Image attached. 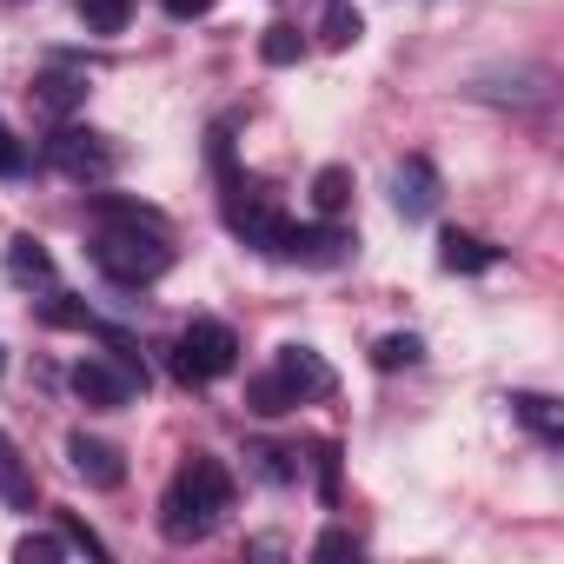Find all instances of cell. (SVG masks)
Returning <instances> with one entry per match:
<instances>
[{"label":"cell","mask_w":564,"mask_h":564,"mask_svg":"<svg viewBox=\"0 0 564 564\" xmlns=\"http://www.w3.org/2000/svg\"><path fill=\"white\" fill-rule=\"evenodd\" d=\"M392 206H399L405 219H432V206H438V166H432L425 153L399 160V173H392Z\"/></svg>","instance_id":"9c48e42d"},{"label":"cell","mask_w":564,"mask_h":564,"mask_svg":"<svg viewBox=\"0 0 564 564\" xmlns=\"http://www.w3.org/2000/svg\"><path fill=\"white\" fill-rule=\"evenodd\" d=\"M232 366H239V333H232L226 319H193V326L180 333V346H173V372H180L186 386L226 379Z\"/></svg>","instance_id":"3957f363"},{"label":"cell","mask_w":564,"mask_h":564,"mask_svg":"<svg viewBox=\"0 0 564 564\" xmlns=\"http://www.w3.org/2000/svg\"><path fill=\"white\" fill-rule=\"evenodd\" d=\"M259 61H265V67H300V61H306V34H300L293 21H272V28L259 34Z\"/></svg>","instance_id":"9a60e30c"},{"label":"cell","mask_w":564,"mask_h":564,"mask_svg":"<svg viewBox=\"0 0 564 564\" xmlns=\"http://www.w3.org/2000/svg\"><path fill=\"white\" fill-rule=\"evenodd\" d=\"M160 8H166L173 21H199V14H213V0H160Z\"/></svg>","instance_id":"83f0119b"},{"label":"cell","mask_w":564,"mask_h":564,"mask_svg":"<svg viewBox=\"0 0 564 564\" xmlns=\"http://www.w3.org/2000/svg\"><path fill=\"white\" fill-rule=\"evenodd\" d=\"M0 372H8V352H0Z\"/></svg>","instance_id":"f1b7e54d"},{"label":"cell","mask_w":564,"mask_h":564,"mask_svg":"<svg viewBox=\"0 0 564 564\" xmlns=\"http://www.w3.org/2000/svg\"><path fill=\"white\" fill-rule=\"evenodd\" d=\"M272 366L293 379V392H300V399H326V392L339 386V379H333V366H326L313 346H279V359H272Z\"/></svg>","instance_id":"30bf717a"},{"label":"cell","mask_w":564,"mask_h":564,"mask_svg":"<svg viewBox=\"0 0 564 564\" xmlns=\"http://www.w3.org/2000/svg\"><path fill=\"white\" fill-rule=\"evenodd\" d=\"M438 265H445V272H491V265H498V246H485L478 232L445 226V232H438Z\"/></svg>","instance_id":"8fae6325"},{"label":"cell","mask_w":564,"mask_h":564,"mask_svg":"<svg viewBox=\"0 0 564 564\" xmlns=\"http://www.w3.org/2000/svg\"><path fill=\"white\" fill-rule=\"evenodd\" d=\"M34 100L54 107V113H67V107L87 100V80H80V74H41V80H34Z\"/></svg>","instance_id":"ac0fdd59"},{"label":"cell","mask_w":564,"mask_h":564,"mask_svg":"<svg viewBox=\"0 0 564 564\" xmlns=\"http://www.w3.org/2000/svg\"><path fill=\"white\" fill-rule=\"evenodd\" d=\"M313 465H319V498L333 505V498H339V445H333V438L313 445Z\"/></svg>","instance_id":"cb8c5ba5"},{"label":"cell","mask_w":564,"mask_h":564,"mask_svg":"<svg viewBox=\"0 0 564 564\" xmlns=\"http://www.w3.org/2000/svg\"><path fill=\"white\" fill-rule=\"evenodd\" d=\"M67 465H74L94 491H120V485H127L120 445H107V438H94V432H67Z\"/></svg>","instance_id":"ba28073f"},{"label":"cell","mask_w":564,"mask_h":564,"mask_svg":"<svg viewBox=\"0 0 564 564\" xmlns=\"http://www.w3.org/2000/svg\"><path fill=\"white\" fill-rule=\"evenodd\" d=\"M8 279H21V286H54V252L34 232L8 239Z\"/></svg>","instance_id":"5bb4252c"},{"label":"cell","mask_w":564,"mask_h":564,"mask_svg":"<svg viewBox=\"0 0 564 564\" xmlns=\"http://www.w3.org/2000/svg\"><path fill=\"white\" fill-rule=\"evenodd\" d=\"M28 160H34V153H28V140H21L14 127H0V180H14V173H28Z\"/></svg>","instance_id":"603a6c76"},{"label":"cell","mask_w":564,"mask_h":564,"mask_svg":"<svg viewBox=\"0 0 564 564\" xmlns=\"http://www.w3.org/2000/svg\"><path fill=\"white\" fill-rule=\"evenodd\" d=\"M94 265L113 279V286H153V279L173 265V246H166V232H153V226H113V219H100V232H94Z\"/></svg>","instance_id":"7a4b0ae2"},{"label":"cell","mask_w":564,"mask_h":564,"mask_svg":"<svg viewBox=\"0 0 564 564\" xmlns=\"http://www.w3.org/2000/svg\"><path fill=\"white\" fill-rule=\"evenodd\" d=\"M425 359V339L419 333H386L379 346H372V366L379 372H405V366H419Z\"/></svg>","instance_id":"e0dca14e"},{"label":"cell","mask_w":564,"mask_h":564,"mask_svg":"<svg viewBox=\"0 0 564 564\" xmlns=\"http://www.w3.org/2000/svg\"><path fill=\"white\" fill-rule=\"evenodd\" d=\"M272 259H293V265H339V259H352V232H339V226H293V219H286V232H279Z\"/></svg>","instance_id":"8992f818"},{"label":"cell","mask_w":564,"mask_h":564,"mask_svg":"<svg viewBox=\"0 0 564 564\" xmlns=\"http://www.w3.org/2000/svg\"><path fill=\"white\" fill-rule=\"evenodd\" d=\"M61 538H67V551H87V557H107V544H100V538H94V531H87V524H80L74 511H61Z\"/></svg>","instance_id":"d4e9b609"},{"label":"cell","mask_w":564,"mask_h":564,"mask_svg":"<svg viewBox=\"0 0 564 564\" xmlns=\"http://www.w3.org/2000/svg\"><path fill=\"white\" fill-rule=\"evenodd\" d=\"M226 226H232L246 246L272 252V246H279V232H286V213H279L265 193H246V186L232 180V186H226Z\"/></svg>","instance_id":"5b68a950"},{"label":"cell","mask_w":564,"mask_h":564,"mask_svg":"<svg viewBox=\"0 0 564 564\" xmlns=\"http://www.w3.org/2000/svg\"><path fill=\"white\" fill-rule=\"evenodd\" d=\"M47 166H61L74 186H100V180H113L120 153H113L94 127H61V133L47 140Z\"/></svg>","instance_id":"277c9868"},{"label":"cell","mask_w":564,"mask_h":564,"mask_svg":"<svg viewBox=\"0 0 564 564\" xmlns=\"http://www.w3.org/2000/svg\"><path fill=\"white\" fill-rule=\"evenodd\" d=\"M219 511H232V471H226L219 458L193 452V458L173 471L166 498H160V531H166L173 544H199V538L219 524Z\"/></svg>","instance_id":"6da1fadb"},{"label":"cell","mask_w":564,"mask_h":564,"mask_svg":"<svg viewBox=\"0 0 564 564\" xmlns=\"http://www.w3.org/2000/svg\"><path fill=\"white\" fill-rule=\"evenodd\" d=\"M313 206H319V219H339L352 206V173L346 166H319L313 173Z\"/></svg>","instance_id":"2e32d148"},{"label":"cell","mask_w":564,"mask_h":564,"mask_svg":"<svg viewBox=\"0 0 564 564\" xmlns=\"http://www.w3.org/2000/svg\"><path fill=\"white\" fill-rule=\"evenodd\" d=\"M352 551H359V538H352V531H326V538L313 544V557H352Z\"/></svg>","instance_id":"4316f807"},{"label":"cell","mask_w":564,"mask_h":564,"mask_svg":"<svg viewBox=\"0 0 564 564\" xmlns=\"http://www.w3.org/2000/svg\"><path fill=\"white\" fill-rule=\"evenodd\" d=\"M326 47H352L359 34H366V21H359V8H346V0H333V8H326Z\"/></svg>","instance_id":"44dd1931"},{"label":"cell","mask_w":564,"mask_h":564,"mask_svg":"<svg viewBox=\"0 0 564 564\" xmlns=\"http://www.w3.org/2000/svg\"><path fill=\"white\" fill-rule=\"evenodd\" d=\"M41 326H74V333H100V319L80 306V300H67V293H54V300H41Z\"/></svg>","instance_id":"ffe728a7"},{"label":"cell","mask_w":564,"mask_h":564,"mask_svg":"<svg viewBox=\"0 0 564 564\" xmlns=\"http://www.w3.org/2000/svg\"><path fill=\"white\" fill-rule=\"evenodd\" d=\"M252 458H259V478H265V485H293V478H300L293 452H279V445H259Z\"/></svg>","instance_id":"7402d4cb"},{"label":"cell","mask_w":564,"mask_h":564,"mask_svg":"<svg viewBox=\"0 0 564 564\" xmlns=\"http://www.w3.org/2000/svg\"><path fill=\"white\" fill-rule=\"evenodd\" d=\"M511 419H518L524 432H538L544 445H557V438H564V405H557V399H544V392H511Z\"/></svg>","instance_id":"4fadbf2b"},{"label":"cell","mask_w":564,"mask_h":564,"mask_svg":"<svg viewBox=\"0 0 564 564\" xmlns=\"http://www.w3.org/2000/svg\"><path fill=\"white\" fill-rule=\"evenodd\" d=\"M80 21H87V34H127L133 0H80Z\"/></svg>","instance_id":"d6986e66"},{"label":"cell","mask_w":564,"mask_h":564,"mask_svg":"<svg viewBox=\"0 0 564 564\" xmlns=\"http://www.w3.org/2000/svg\"><path fill=\"white\" fill-rule=\"evenodd\" d=\"M74 392H80L94 412H120V405H133L140 379H133L127 366H113V359H80V366H74Z\"/></svg>","instance_id":"52a82bcc"},{"label":"cell","mask_w":564,"mask_h":564,"mask_svg":"<svg viewBox=\"0 0 564 564\" xmlns=\"http://www.w3.org/2000/svg\"><path fill=\"white\" fill-rule=\"evenodd\" d=\"M293 405H306V399L293 392V379L279 372V366L259 372V379H246V412H252V419H279V412H293Z\"/></svg>","instance_id":"7c38bea8"},{"label":"cell","mask_w":564,"mask_h":564,"mask_svg":"<svg viewBox=\"0 0 564 564\" xmlns=\"http://www.w3.org/2000/svg\"><path fill=\"white\" fill-rule=\"evenodd\" d=\"M14 557L21 564H54V557H67V538H21Z\"/></svg>","instance_id":"484cf974"}]
</instances>
